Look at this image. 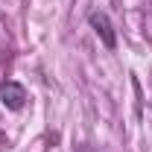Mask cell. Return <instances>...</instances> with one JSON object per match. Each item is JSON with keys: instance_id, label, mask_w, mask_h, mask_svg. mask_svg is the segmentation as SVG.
I'll return each mask as SVG.
<instances>
[{"instance_id": "cell-3", "label": "cell", "mask_w": 152, "mask_h": 152, "mask_svg": "<svg viewBox=\"0 0 152 152\" xmlns=\"http://www.w3.org/2000/svg\"><path fill=\"white\" fill-rule=\"evenodd\" d=\"M76 152H94V149H91L88 143H82V146H76Z\"/></svg>"}, {"instance_id": "cell-2", "label": "cell", "mask_w": 152, "mask_h": 152, "mask_svg": "<svg viewBox=\"0 0 152 152\" xmlns=\"http://www.w3.org/2000/svg\"><path fill=\"white\" fill-rule=\"evenodd\" d=\"M0 102L9 108V111H20L23 105H26V88L15 82V79H6L3 85H0Z\"/></svg>"}, {"instance_id": "cell-1", "label": "cell", "mask_w": 152, "mask_h": 152, "mask_svg": "<svg viewBox=\"0 0 152 152\" xmlns=\"http://www.w3.org/2000/svg\"><path fill=\"white\" fill-rule=\"evenodd\" d=\"M88 23H91V29L96 32V38L108 47V50H114L117 47V35H114V23L111 18L105 15V12H99V9H94L91 15H88Z\"/></svg>"}]
</instances>
